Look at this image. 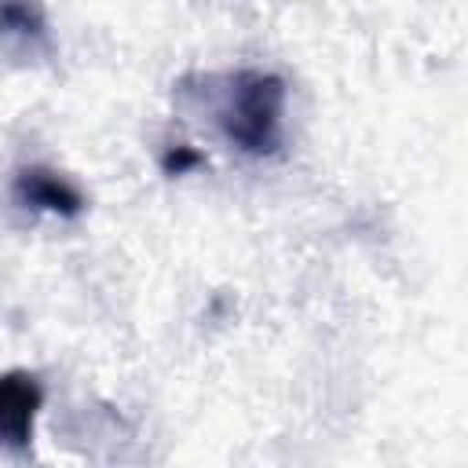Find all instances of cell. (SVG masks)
Returning a JSON list of instances; mask_svg holds the SVG:
<instances>
[{
    "mask_svg": "<svg viewBox=\"0 0 468 468\" xmlns=\"http://www.w3.org/2000/svg\"><path fill=\"white\" fill-rule=\"evenodd\" d=\"M197 165H205V157H201V150H194V146H186V143H176V146H168V150L161 154L165 176H186V172L197 168Z\"/></svg>",
    "mask_w": 468,
    "mask_h": 468,
    "instance_id": "5b68a950",
    "label": "cell"
},
{
    "mask_svg": "<svg viewBox=\"0 0 468 468\" xmlns=\"http://www.w3.org/2000/svg\"><path fill=\"white\" fill-rule=\"evenodd\" d=\"M285 80L263 69H238L216 102V124L230 146L249 157H271L282 146Z\"/></svg>",
    "mask_w": 468,
    "mask_h": 468,
    "instance_id": "6da1fadb",
    "label": "cell"
},
{
    "mask_svg": "<svg viewBox=\"0 0 468 468\" xmlns=\"http://www.w3.org/2000/svg\"><path fill=\"white\" fill-rule=\"evenodd\" d=\"M44 402V388L33 373L11 369L0 373V446L4 450H29L33 446V420Z\"/></svg>",
    "mask_w": 468,
    "mask_h": 468,
    "instance_id": "7a4b0ae2",
    "label": "cell"
},
{
    "mask_svg": "<svg viewBox=\"0 0 468 468\" xmlns=\"http://www.w3.org/2000/svg\"><path fill=\"white\" fill-rule=\"evenodd\" d=\"M48 22L44 11L33 4H0V37H15V40H44Z\"/></svg>",
    "mask_w": 468,
    "mask_h": 468,
    "instance_id": "277c9868",
    "label": "cell"
},
{
    "mask_svg": "<svg viewBox=\"0 0 468 468\" xmlns=\"http://www.w3.org/2000/svg\"><path fill=\"white\" fill-rule=\"evenodd\" d=\"M15 197L18 205L33 208V212H51V216H77L84 212V194L55 168L48 165H26L15 172Z\"/></svg>",
    "mask_w": 468,
    "mask_h": 468,
    "instance_id": "3957f363",
    "label": "cell"
}]
</instances>
